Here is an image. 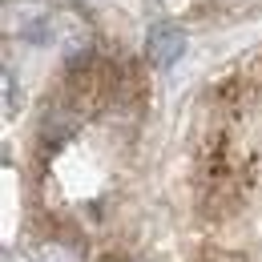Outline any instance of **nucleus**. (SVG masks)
I'll list each match as a JSON object with an SVG mask.
<instances>
[{"label": "nucleus", "mask_w": 262, "mask_h": 262, "mask_svg": "<svg viewBox=\"0 0 262 262\" xmlns=\"http://www.w3.org/2000/svg\"><path fill=\"white\" fill-rule=\"evenodd\" d=\"M117 73L121 69L105 57L77 53L65 69V81H61V101L69 109H77L81 117H93L109 101H117Z\"/></svg>", "instance_id": "1"}, {"label": "nucleus", "mask_w": 262, "mask_h": 262, "mask_svg": "<svg viewBox=\"0 0 262 262\" xmlns=\"http://www.w3.org/2000/svg\"><path fill=\"white\" fill-rule=\"evenodd\" d=\"M182 53H186V33H182L178 25L162 20V25L149 29V36H145V57H149V65L169 69Z\"/></svg>", "instance_id": "2"}, {"label": "nucleus", "mask_w": 262, "mask_h": 262, "mask_svg": "<svg viewBox=\"0 0 262 262\" xmlns=\"http://www.w3.org/2000/svg\"><path fill=\"white\" fill-rule=\"evenodd\" d=\"M85 117L77 113V109H69L65 101L57 97L49 109H45V117H40V141H53V145H61L65 137H73L77 133V125H81Z\"/></svg>", "instance_id": "3"}, {"label": "nucleus", "mask_w": 262, "mask_h": 262, "mask_svg": "<svg viewBox=\"0 0 262 262\" xmlns=\"http://www.w3.org/2000/svg\"><path fill=\"white\" fill-rule=\"evenodd\" d=\"M33 254H36V262H81V250L69 242V238H40L33 246Z\"/></svg>", "instance_id": "4"}, {"label": "nucleus", "mask_w": 262, "mask_h": 262, "mask_svg": "<svg viewBox=\"0 0 262 262\" xmlns=\"http://www.w3.org/2000/svg\"><path fill=\"white\" fill-rule=\"evenodd\" d=\"M194 262H246L242 254H234V250H222V246H206Z\"/></svg>", "instance_id": "5"}, {"label": "nucleus", "mask_w": 262, "mask_h": 262, "mask_svg": "<svg viewBox=\"0 0 262 262\" xmlns=\"http://www.w3.org/2000/svg\"><path fill=\"white\" fill-rule=\"evenodd\" d=\"M109 262H121V258H109Z\"/></svg>", "instance_id": "6"}]
</instances>
